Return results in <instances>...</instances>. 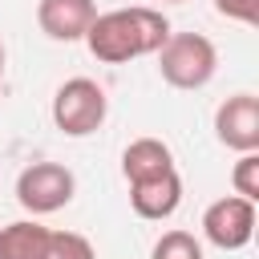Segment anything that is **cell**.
<instances>
[{"mask_svg":"<svg viewBox=\"0 0 259 259\" xmlns=\"http://www.w3.org/2000/svg\"><path fill=\"white\" fill-rule=\"evenodd\" d=\"M166 36H170V20L146 4L97 12L93 24L85 28V45L101 65H125L134 57H150L162 49Z\"/></svg>","mask_w":259,"mask_h":259,"instance_id":"6da1fadb","label":"cell"},{"mask_svg":"<svg viewBox=\"0 0 259 259\" xmlns=\"http://www.w3.org/2000/svg\"><path fill=\"white\" fill-rule=\"evenodd\" d=\"M219 69V49L202 32H170L158 49V73L174 89H202Z\"/></svg>","mask_w":259,"mask_h":259,"instance_id":"7a4b0ae2","label":"cell"},{"mask_svg":"<svg viewBox=\"0 0 259 259\" xmlns=\"http://www.w3.org/2000/svg\"><path fill=\"white\" fill-rule=\"evenodd\" d=\"M109 113V97L93 77H69L53 93V125L65 138H89L101 130Z\"/></svg>","mask_w":259,"mask_h":259,"instance_id":"3957f363","label":"cell"},{"mask_svg":"<svg viewBox=\"0 0 259 259\" xmlns=\"http://www.w3.org/2000/svg\"><path fill=\"white\" fill-rule=\"evenodd\" d=\"M73 190H77V178L69 166L61 162H32L20 170L16 178V202L36 219V214H53L61 206L73 202Z\"/></svg>","mask_w":259,"mask_h":259,"instance_id":"277c9868","label":"cell"},{"mask_svg":"<svg viewBox=\"0 0 259 259\" xmlns=\"http://www.w3.org/2000/svg\"><path fill=\"white\" fill-rule=\"evenodd\" d=\"M202 235L219 251H243L251 243V235H255V202L239 198V194L214 198L202 210Z\"/></svg>","mask_w":259,"mask_h":259,"instance_id":"5b68a950","label":"cell"},{"mask_svg":"<svg viewBox=\"0 0 259 259\" xmlns=\"http://www.w3.org/2000/svg\"><path fill=\"white\" fill-rule=\"evenodd\" d=\"M214 138L235 154L259 150V97L255 93H231L214 109Z\"/></svg>","mask_w":259,"mask_h":259,"instance_id":"8992f818","label":"cell"},{"mask_svg":"<svg viewBox=\"0 0 259 259\" xmlns=\"http://www.w3.org/2000/svg\"><path fill=\"white\" fill-rule=\"evenodd\" d=\"M97 4L93 0H40L36 4V24L49 40H85V28L93 24Z\"/></svg>","mask_w":259,"mask_h":259,"instance_id":"52a82bcc","label":"cell"},{"mask_svg":"<svg viewBox=\"0 0 259 259\" xmlns=\"http://www.w3.org/2000/svg\"><path fill=\"white\" fill-rule=\"evenodd\" d=\"M178 202H182V178H178V170H166V174L130 182V206H134L138 219L162 223V219H170L178 210Z\"/></svg>","mask_w":259,"mask_h":259,"instance_id":"ba28073f","label":"cell"},{"mask_svg":"<svg viewBox=\"0 0 259 259\" xmlns=\"http://www.w3.org/2000/svg\"><path fill=\"white\" fill-rule=\"evenodd\" d=\"M166 170H174V154L162 138H134L121 150L125 182H142V178H154V174H166Z\"/></svg>","mask_w":259,"mask_h":259,"instance_id":"9c48e42d","label":"cell"},{"mask_svg":"<svg viewBox=\"0 0 259 259\" xmlns=\"http://www.w3.org/2000/svg\"><path fill=\"white\" fill-rule=\"evenodd\" d=\"M53 243V231L36 219H20L0 227V259H45Z\"/></svg>","mask_w":259,"mask_h":259,"instance_id":"30bf717a","label":"cell"},{"mask_svg":"<svg viewBox=\"0 0 259 259\" xmlns=\"http://www.w3.org/2000/svg\"><path fill=\"white\" fill-rule=\"evenodd\" d=\"M150 259H202V243H198L190 231H166V235L154 243Z\"/></svg>","mask_w":259,"mask_h":259,"instance_id":"8fae6325","label":"cell"},{"mask_svg":"<svg viewBox=\"0 0 259 259\" xmlns=\"http://www.w3.org/2000/svg\"><path fill=\"white\" fill-rule=\"evenodd\" d=\"M231 186H235L239 198L259 202V150L239 154V162H235V170H231Z\"/></svg>","mask_w":259,"mask_h":259,"instance_id":"7c38bea8","label":"cell"},{"mask_svg":"<svg viewBox=\"0 0 259 259\" xmlns=\"http://www.w3.org/2000/svg\"><path fill=\"white\" fill-rule=\"evenodd\" d=\"M45 259H97V251L77 231H53V243H49V255Z\"/></svg>","mask_w":259,"mask_h":259,"instance_id":"4fadbf2b","label":"cell"},{"mask_svg":"<svg viewBox=\"0 0 259 259\" xmlns=\"http://www.w3.org/2000/svg\"><path fill=\"white\" fill-rule=\"evenodd\" d=\"M214 12L239 24H259V0H214Z\"/></svg>","mask_w":259,"mask_h":259,"instance_id":"5bb4252c","label":"cell"},{"mask_svg":"<svg viewBox=\"0 0 259 259\" xmlns=\"http://www.w3.org/2000/svg\"><path fill=\"white\" fill-rule=\"evenodd\" d=\"M0 81H4V40H0Z\"/></svg>","mask_w":259,"mask_h":259,"instance_id":"9a60e30c","label":"cell"},{"mask_svg":"<svg viewBox=\"0 0 259 259\" xmlns=\"http://www.w3.org/2000/svg\"><path fill=\"white\" fill-rule=\"evenodd\" d=\"M166 4H186V0H166Z\"/></svg>","mask_w":259,"mask_h":259,"instance_id":"2e32d148","label":"cell"}]
</instances>
